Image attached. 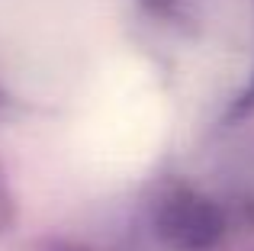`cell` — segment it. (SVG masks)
Listing matches in <instances>:
<instances>
[{"label": "cell", "instance_id": "obj_1", "mask_svg": "<svg viewBox=\"0 0 254 251\" xmlns=\"http://www.w3.org/2000/svg\"><path fill=\"white\" fill-rule=\"evenodd\" d=\"M158 232L180 251H203L222 235V213L199 193H174L158 213Z\"/></svg>", "mask_w": 254, "mask_h": 251}, {"label": "cell", "instance_id": "obj_2", "mask_svg": "<svg viewBox=\"0 0 254 251\" xmlns=\"http://www.w3.org/2000/svg\"><path fill=\"white\" fill-rule=\"evenodd\" d=\"M145 3H151V6H158V10H164V6H168L171 0H145Z\"/></svg>", "mask_w": 254, "mask_h": 251}]
</instances>
